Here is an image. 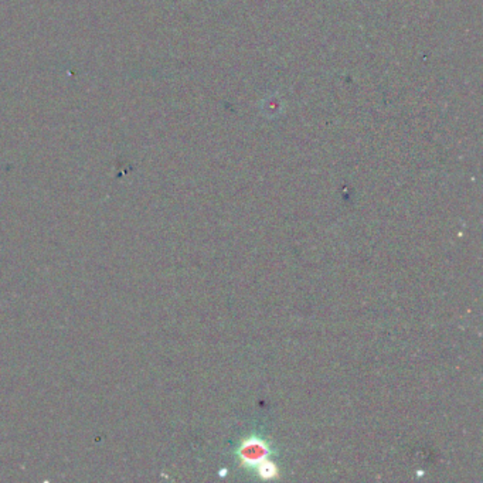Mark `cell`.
I'll list each match as a JSON object with an SVG mask.
<instances>
[{
    "label": "cell",
    "instance_id": "6da1fadb",
    "mask_svg": "<svg viewBox=\"0 0 483 483\" xmlns=\"http://www.w3.org/2000/svg\"><path fill=\"white\" fill-rule=\"evenodd\" d=\"M241 455H243V459L248 462V464H259L267 455V448L261 442L251 441L241 451Z\"/></svg>",
    "mask_w": 483,
    "mask_h": 483
}]
</instances>
